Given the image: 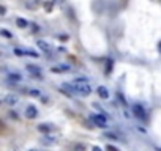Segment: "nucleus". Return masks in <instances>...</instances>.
I'll use <instances>...</instances> for the list:
<instances>
[{"label": "nucleus", "instance_id": "412c9836", "mask_svg": "<svg viewBox=\"0 0 161 151\" xmlns=\"http://www.w3.org/2000/svg\"><path fill=\"white\" fill-rule=\"evenodd\" d=\"M92 151H103V149H101L100 146H93V149H92Z\"/></svg>", "mask_w": 161, "mask_h": 151}, {"label": "nucleus", "instance_id": "9b49d317", "mask_svg": "<svg viewBox=\"0 0 161 151\" xmlns=\"http://www.w3.org/2000/svg\"><path fill=\"white\" fill-rule=\"evenodd\" d=\"M38 129H40L41 132H49L52 128H51V125H40V128H38Z\"/></svg>", "mask_w": 161, "mask_h": 151}, {"label": "nucleus", "instance_id": "1a4fd4ad", "mask_svg": "<svg viewBox=\"0 0 161 151\" xmlns=\"http://www.w3.org/2000/svg\"><path fill=\"white\" fill-rule=\"evenodd\" d=\"M16 24H17V27H21V28H25L28 25V22L25 21V19H22V17H17L16 19Z\"/></svg>", "mask_w": 161, "mask_h": 151}, {"label": "nucleus", "instance_id": "ddd939ff", "mask_svg": "<svg viewBox=\"0 0 161 151\" xmlns=\"http://www.w3.org/2000/svg\"><path fill=\"white\" fill-rule=\"evenodd\" d=\"M0 33H2L3 36H6V38H13V35H11V33H9V32H6V30H2V32H0Z\"/></svg>", "mask_w": 161, "mask_h": 151}, {"label": "nucleus", "instance_id": "7ed1b4c3", "mask_svg": "<svg viewBox=\"0 0 161 151\" xmlns=\"http://www.w3.org/2000/svg\"><path fill=\"white\" fill-rule=\"evenodd\" d=\"M92 120H93V123H95L97 126L106 128V117H104V115H93Z\"/></svg>", "mask_w": 161, "mask_h": 151}, {"label": "nucleus", "instance_id": "f8f14e48", "mask_svg": "<svg viewBox=\"0 0 161 151\" xmlns=\"http://www.w3.org/2000/svg\"><path fill=\"white\" fill-rule=\"evenodd\" d=\"M9 80H21V76L19 74H9Z\"/></svg>", "mask_w": 161, "mask_h": 151}, {"label": "nucleus", "instance_id": "423d86ee", "mask_svg": "<svg viewBox=\"0 0 161 151\" xmlns=\"http://www.w3.org/2000/svg\"><path fill=\"white\" fill-rule=\"evenodd\" d=\"M5 104H8V106L17 104V96L16 94H8V96H5Z\"/></svg>", "mask_w": 161, "mask_h": 151}, {"label": "nucleus", "instance_id": "f03ea898", "mask_svg": "<svg viewBox=\"0 0 161 151\" xmlns=\"http://www.w3.org/2000/svg\"><path fill=\"white\" fill-rule=\"evenodd\" d=\"M133 113H134V117H137L141 120H147L145 110H144V107H142L141 104H134V106H133Z\"/></svg>", "mask_w": 161, "mask_h": 151}, {"label": "nucleus", "instance_id": "a211bd4d", "mask_svg": "<svg viewBox=\"0 0 161 151\" xmlns=\"http://www.w3.org/2000/svg\"><path fill=\"white\" fill-rule=\"evenodd\" d=\"M108 151H119V149H117L115 146H112V145H109V146H108Z\"/></svg>", "mask_w": 161, "mask_h": 151}, {"label": "nucleus", "instance_id": "4be33fe9", "mask_svg": "<svg viewBox=\"0 0 161 151\" xmlns=\"http://www.w3.org/2000/svg\"><path fill=\"white\" fill-rule=\"evenodd\" d=\"M60 40H62V41H66V40H68V36L63 35V36H60Z\"/></svg>", "mask_w": 161, "mask_h": 151}, {"label": "nucleus", "instance_id": "4468645a", "mask_svg": "<svg viewBox=\"0 0 161 151\" xmlns=\"http://www.w3.org/2000/svg\"><path fill=\"white\" fill-rule=\"evenodd\" d=\"M14 54H16V55H24V54H25V51H21V49H14Z\"/></svg>", "mask_w": 161, "mask_h": 151}, {"label": "nucleus", "instance_id": "39448f33", "mask_svg": "<svg viewBox=\"0 0 161 151\" xmlns=\"http://www.w3.org/2000/svg\"><path fill=\"white\" fill-rule=\"evenodd\" d=\"M27 71H28V72H32V74L35 76V77H36V76H38V77H41V69L38 68V66L28 65V66H27Z\"/></svg>", "mask_w": 161, "mask_h": 151}, {"label": "nucleus", "instance_id": "6e6552de", "mask_svg": "<svg viewBox=\"0 0 161 151\" xmlns=\"http://www.w3.org/2000/svg\"><path fill=\"white\" fill-rule=\"evenodd\" d=\"M98 94H100V98H103V99H108L109 98V91H108L106 87H100L98 88Z\"/></svg>", "mask_w": 161, "mask_h": 151}, {"label": "nucleus", "instance_id": "b1692460", "mask_svg": "<svg viewBox=\"0 0 161 151\" xmlns=\"http://www.w3.org/2000/svg\"><path fill=\"white\" fill-rule=\"evenodd\" d=\"M30 151H36V149H30Z\"/></svg>", "mask_w": 161, "mask_h": 151}, {"label": "nucleus", "instance_id": "20e7f679", "mask_svg": "<svg viewBox=\"0 0 161 151\" xmlns=\"http://www.w3.org/2000/svg\"><path fill=\"white\" fill-rule=\"evenodd\" d=\"M36 115H38L36 107L28 106V107H27V110H25V117H27V118H30V120H33V118H36Z\"/></svg>", "mask_w": 161, "mask_h": 151}, {"label": "nucleus", "instance_id": "6ab92c4d", "mask_svg": "<svg viewBox=\"0 0 161 151\" xmlns=\"http://www.w3.org/2000/svg\"><path fill=\"white\" fill-rule=\"evenodd\" d=\"M111 66H112V61H108V69H106V72L111 71Z\"/></svg>", "mask_w": 161, "mask_h": 151}, {"label": "nucleus", "instance_id": "f3484780", "mask_svg": "<svg viewBox=\"0 0 161 151\" xmlns=\"http://www.w3.org/2000/svg\"><path fill=\"white\" fill-rule=\"evenodd\" d=\"M44 8L47 9V11H51V9H52V3H46V5H44Z\"/></svg>", "mask_w": 161, "mask_h": 151}, {"label": "nucleus", "instance_id": "0eeeda50", "mask_svg": "<svg viewBox=\"0 0 161 151\" xmlns=\"http://www.w3.org/2000/svg\"><path fill=\"white\" fill-rule=\"evenodd\" d=\"M36 46L40 47L41 51H44V52H49L51 51V46H49V43H46V41H36Z\"/></svg>", "mask_w": 161, "mask_h": 151}, {"label": "nucleus", "instance_id": "5701e85b", "mask_svg": "<svg viewBox=\"0 0 161 151\" xmlns=\"http://www.w3.org/2000/svg\"><path fill=\"white\" fill-rule=\"evenodd\" d=\"M54 2H63V0H54Z\"/></svg>", "mask_w": 161, "mask_h": 151}, {"label": "nucleus", "instance_id": "2eb2a0df", "mask_svg": "<svg viewBox=\"0 0 161 151\" xmlns=\"http://www.w3.org/2000/svg\"><path fill=\"white\" fill-rule=\"evenodd\" d=\"M30 94H32V96H40V91H38V90H32Z\"/></svg>", "mask_w": 161, "mask_h": 151}, {"label": "nucleus", "instance_id": "f257e3e1", "mask_svg": "<svg viewBox=\"0 0 161 151\" xmlns=\"http://www.w3.org/2000/svg\"><path fill=\"white\" fill-rule=\"evenodd\" d=\"M73 87H74V93L76 94H81V96H87V94H90L92 88H90V85L89 82L85 80V79H76L73 82Z\"/></svg>", "mask_w": 161, "mask_h": 151}, {"label": "nucleus", "instance_id": "dca6fc26", "mask_svg": "<svg viewBox=\"0 0 161 151\" xmlns=\"http://www.w3.org/2000/svg\"><path fill=\"white\" fill-rule=\"evenodd\" d=\"M106 137H109V139H112V140H117V135H115V134H106Z\"/></svg>", "mask_w": 161, "mask_h": 151}, {"label": "nucleus", "instance_id": "9d476101", "mask_svg": "<svg viewBox=\"0 0 161 151\" xmlns=\"http://www.w3.org/2000/svg\"><path fill=\"white\" fill-rule=\"evenodd\" d=\"M73 151H85V145H82V143H74Z\"/></svg>", "mask_w": 161, "mask_h": 151}, {"label": "nucleus", "instance_id": "aec40b11", "mask_svg": "<svg viewBox=\"0 0 161 151\" xmlns=\"http://www.w3.org/2000/svg\"><path fill=\"white\" fill-rule=\"evenodd\" d=\"M5 11H6V9L3 6H0V14H5Z\"/></svg>", "mask_w": 161, "mask_h": 151}]
</instances>
